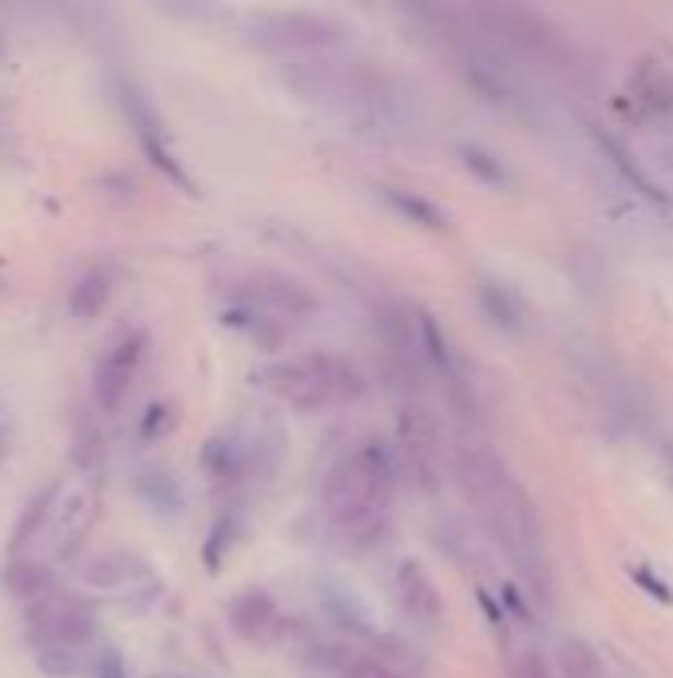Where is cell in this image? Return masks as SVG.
Instances as JSON below:
<instances>
[{
	"label": "cell",
	"instance_id": "6da1fadb",
	"mask_svg": "<svg viewBox=\"0 0 673 678\" xmlns=\"http://www.w3.org/2000/svg\"><path fill=\"white\" fill-rule=\"evenodd\" d=\"M396 489V457L381 437H364L345 449L325 472V520L352 543H369L388 520Z\"/></svg>",
	"mask_w": 673,
	"mask_h": 678
},
{
	"label": "cell",
	"instance_id": "7a4b0ae2",
	"mask_svg": "<svg viewBox=\"0 0 673 678\" xmlns=\"http://www.w3.org/2000/svg\"><path fill=\"white\" fill-rule=\"evenodd\" d=\"M313 310H317V298L305 286L286 278V274L262 271L246 274L230 286L222 322L262 345H278L290 330L310 322Z\"/></svg>",
	"mask_w": 673,
	"mask_h": 678
},
{
	"label": "cell",
	"instance_id": "3957f363",
	"mask_svg": "<svg viewBox=\"0 0 673 678\" xmlns=\"http://www.w3.org/2000/svg\"><path fill=\"white\" fill-rule=\"evenodd\" d=\"M254 386L298 413H322L364 393L361 369L337 354H310L290 361H269L254 374Z\"/></svg>",
	"mask_w": 673,
	"mask_h": 678
},
{
	"label": "cell",
	"instance_id": "277c9868",
	"mask_svg": "<svg viewBox=\"0 0 673 678\" xmlns=\"http://www.w3.org/2000/svg\"><path fill=\"white\" fill-rule=\"evenodd\" d=\"M254 44L281 56H325L345 41V28L322 12H262L254 21Z\"/></svg>",
	"mask_w": 673,
	"mask_h": 678
},
{
	"label": "cell",
	"instance_id": "5b68a950",
	"mask_svg": "<svg viewBox=\"0 0 673 678\" xmlns=\"http://www.w3.org/2000/svg\"><path fill=\"white\" fill-rule=\"evenodd\" d=\"M24 627H28L32 647L83 651L95 635V616L83 599L56 587L53 595H44V599L24 607Z\"/></svg>",
	"mask_w": 673,
	"mask_h": 678
},
{
	"label": "cell",
	"instance_id": "8992f818",
	"mask_svg": "<svg viewBox=\"0 0 673 678\" xmlns=\"http://www.w3.org/2000/svg\"><path fill=\"white\" fill-rule=\"evenodd\" d=\"M143 357H147L143 330H127V334H119L104 354H100L95 374H92V393H95L100 413H119V405H124L135 386V377L143 369Z\"/></svg>",
	"mask_w": 673,
	"mask_h": 678
},
{
	"label": "cell",
	"instance_id": "52a82bcc",
	"mask_svg": "<svg viewBox=\"0 0 673 678\" xmlns=\"http://www.w3.org/2000/svg\"><path fill=\"white\" fill-rule=\"evenodd\" d=\"M119 100H124V112H127V119H131L139 143H143L147 159H151V163H155V168L163 171L171 183H178L187 195H195V179L187 175V168L178 163V156L171 151V143H166L163 119H159V112L151 107V100H147V95L139 92V88H131V84L119 88Z\"/></svg>",
	"mask_w": 673,
	"mask_h": 678
},
{
	"label": "cell",
	"instance_id": "ba28073f",
	"mask_svg": "<svg viewBox=\"0 0 673 678\" xmlns=\"http://www.w3.org/2000/svg\"><path fill=\"white\" fill-rule=\"evenodd\" d=\"M227 619L234 627V635L246 639V643H274L286 627V616L274 595L258 591V587H246L227 604Z\"/></svg>",
	"mask_w": 673,
	"mask_h": 678
},
{
	"label": "cell",
	"instance_id": "9c48e42d",
	"mask_svg": "<svg viewBox=\"0 0 673 678\" xmlns=\"http://www.w3.org/2000/svg\"><path fill=\"white\" fill-rule=\"evenodd\" d=\"M396 599H401L404 616L413 619L420 631H436V627L444 623V599L436 591L432 575L416 564V560H404L396 567Z\"/></svg>",
	"mask_w": 673,
	"mask_h": 678
},
{
	"label": "cell",
	"instance_id": "30bf717a",
	"mask_svg": "<svg viewBox=\"0 0 673 678\" xmlns=\"http://www.w3.org/2000/svg\"><path fill=\"white\" fill-rule=\"evenodd\" d=\"M202 472L214 489H234L250 472V449L239 437H214L202 452Z\"/></svg>",
	"mask_w": 673,
	"mask_h": 678
},
{
	"label": "cell",
	"instance_id": "8fae6325",
	"mask_svg": "<svg viewBox=\"0 0 673 678\" xmlns=\"http://www.w3.org/2000/svg\"><path fill=\"white\" fill-rule=\"evenodd\" d=\"M112 294H115V274L107 266H95V271L80 274L76 286L68 290V313H72L76 322H95L107 310Z\"/></svg>",
	"mask_w": 673,
	"mask_h": 678
},
{
	"label": "cell",
	"instance_id": "7c38bea8",
	"mask_svg": "<svg viewBox=\"0 0 673 678\" xmlns=\"http://www.w3.org/2000/svg\"><path fill=\"white\" fill-rule=\"evenodd\" d=\"M0 584H4V591H9L16 604L28 607V604H36V599H44V595L56 591V575L48 572V564H40V560L16 555V560L0 572Z\"/></svg>",
	"mask_w": 673,
	"mask_h": 678
},
{
	"label": "cell",
	"instance_id": "4fadbf2b",
	"mask_svg": "<svg viewBox=\"0 0 673 678\" xmlns=\"http://www.w3.org/2000/svg\"><path fill=\"white\" fill-rule=\"evenodd\" d=\"M456 472H460V481H464V489L472 492V496H484V501H491V496H499V492L508 489L503 464H499L487 449H460Z\"/></svg>",
	"mask_w": 673,
	"mask_h": 678
},
{
	"label": "cell",
	"instance_id": "5bb4252c",
	"mask_svg": "<svg viewBox=\"0 0 673 678\" xmlns=\"http://www.w3.org/2000/svg\"><path fill=\"white\" fill-rule=\"evenodd\" d=\"M83 579L95 587H104V591L107 587H131V584H139V579H147V564L127 552H104L88 564Z\"/></svg>",
	"mask_w": 673,
	"mask_h": 678
},
{
	"label": "cell",
	"instance_id": "9a60e30c",
	"mask_svg": "<svg viewBox=\"0 0 673 678\" xmlns=\"http://www.w3.org/2000/svg\"><path fill=\"white\" fill-rule=\"evenodd\" d=\"M56 496H60V481L48 484V489H40L28 501V508L21 512V520H16V528H12V555H21L28 543L44 540V528H48V516H53Z\"/></svg>",
	"mask_w": 673,
	"mask_h": 678
},
{
	"label": "cell",
	"instance_id": "2e32d148",
	"mask_svg": "<svg viewBox=\"0 0 673 678\" xmlns=\"http://www.w3.org/2000/svg\"><path fill=\"white\" fill-rule=\"evenodd\" d=\"M384 198H388V207H393L396 215H404V219L416 222V227H428V230H444V227H448V215H444V210L436 207L432 198L416 195V191L384 187Z\"/></svg>",
	"mask_w": 673,
	"mask_h": 678
},
{
	"label": "cell",
	"instance_id": "e0dca14e",
	"mask_svg": "<svg viewBox=\"0 0 673 678\" xmlns=\"http://www.w3.org/2000/svg\"><path fill=\"white\" fill-rule=\"evenodd\" d=\"M460 159H464V168L472 171L479 183H487V187H511V175L503 171V163H499L496 156H487L484 147L464 143L460 147Z\"/></svg>",
	"mask_w": 673,
	"mask_h": 678
},
{
	"label": "cell",
	"instance_id": "ac0fdd59",
	"mask_svg": "<svg viewBox=\"0 0 673 678\" xmlns=\"http://www.w3.org/2000/svg\"><path fill=\"white\" fill-rule=\"evenodd\" d=\"M479 298H484V310L491 313V322H499L503 330H519V306L508 290L499 283H484L479 286Z\"/></svg>",
	"mask_w": 673,
	"mask_h": 678
},
{
	"label": "cell",
	"instance_id": "d6986e66",
	"mask_svg": "<svg viewBox=\"0 0 673 678\" xmlns=\"http://www.w3.org/2000/svg\"><path fill=\"white\" fill-rule=\"evenodd\" d=\"M36 655V667L48 678H72L80 667V651H63V647H32Z\"/></svg>",
	"mask_w": 673,
	"mask_h": 678
},
{
	"label": "cell",
	"instance_id": "ffe728a7",
	"mask_svg": "<svg viewBox=\"0 0 673 678\" xmlns=\"http://www.w3.org/2000/svg\"><path fill=\"white\" fill-rule=\"evenodd\" d=\"M171 425H175V409L171 405H151L147 409L143 425H139V433H143V440H155V437H163Z\"/></svg>",
	"mask_w": 673,
	"mask_h": 678
},
{
	"label": "cell",
	"instance_id": "44dd1931",
	"mask_svg": "<svg viewBox=\"0 0 673 678\" xmlns=\"http://www.w3.org/2000/svg\"><path fill=\"white\" fill-rule=\"evenodd\" d=\"M341 678H396L388 667H381V663H369V658H357L349 670H345Z\"/></svg>",
	"mask_w": 673,
	"mask_h": 678
},
{
	"label": "cell",
	"instance_id": "7402d4cb",
	"mask_svg": "<svg viewBox=\"0 0 673 678\" xmlns=\"http://www.w3.org/2000/svg\"><path fill=\"white\" fill-rule=\"evenodd\" d=\"M95 678H127L124 655H119V651H104V655H100V667H95Z\"/></svg>",
	"mask_w": 673,
	"mask_h": 678
},
{
	"label": "cell",
	"instance_id": "603a6c76",
	"mask_svg": "<svg viewBox=\"0 0 673 678\" xmlns=\"http://www.w3.org/2000/svg\"><path fill=\"white\" fill-rule=\"evenodd\" d=\"M9 445H12V417L9 409H4V401H0V460L9 457Z\"/></svg>",
	"mask_w": 673,
	"mask_h": 678
},
{
	"label": "cell",
	"instance_id": "cb8c5ba5",
	"mask_svg": "<svg viewBox=\"0 0 673 678\" xmlns=\"http://www.w3.org/2000/svg\"><path fill=\"white\" fill-rule=\"evenodd\" d=\"M634 579H638V584H642V587H646V591H658V595H662L665 604H670V599H673V595H670V591H665V587H662V584H658V579H650V575H646V572H634Z\"/></svg>",
	"mask_w": 673,
	"mask_h": 678
},
{
	"label": "cell",
	"instance_id": "d4e9b609",
	"mask_svg": "<svg viewBox=\"0 0 673 678\" xmlns=\"http://www.w3.org/2000/svg\"><path fill=\"white\" fill-rule=\"evenodd\" d=\"M9 56V41H4V28H0V60Z\"/></svg>",
	"mask_w": 673,
	"mask_h": 678
},
{
	"label": "cell",
	"instance_id": "484cf974",
	"mask_svg": "<svg viewBox=\"0 0 673 678\" xmlns=\"http://www.w3.org/2000/svg\"><path fill=\"white\" fill-rule=\"evenodd\" d=\"M0 290H4V286H0Z\"/></svg>",
	"mask_w": 673,
	"mask_h": 678
}]
</instances>
